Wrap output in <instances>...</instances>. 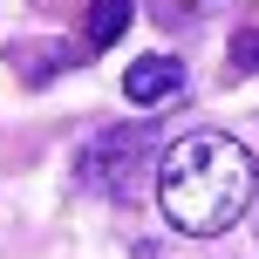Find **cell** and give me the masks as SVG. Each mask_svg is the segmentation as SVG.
Listing matches in <instances>:
<instances>
[{
	"label": "cell",
	"mask_w": 259,
	"mask_h": 259,
	"mask_svg": "<svg viewBox=\"0 0 259 259\" xmlns=\"http://www.w3.org/2000/svg\"><path fill=\"white\" fill-rule=\"evenodd\" d=\"M184 7H211V0H184Z\"/></svg>",
	"instance_id": "obj_6"
},
{
	"label": "cell",
	"mask_w": 259,
	"mask_h": 259,
	"mask_svg": "<svg viewBox=\"0 0 259 259\" xmlns=\"http://www.w3.org/2000/svg\"><path fill=\"white\" fill-rule=\"evenodd\" d=\"M143 150H150V137H143L137 123L103 130V137L82 150V178H89V184H103V191H116V198H130V191H137L130 164H143Z\"/></svg>",
	"instance_id": "obj_2"
},
{
	"label": "cell",
	"mask_w": 259,
	"mask_h": 259,
	"mask_svg": "<svg viewBox=\"0 0 259 259\" xmlns=\"http://www.w3.org/2000/svg\"><path fill=\"white\" fill-rule=\"evenodd\" d=\"M123 27H130V0H96V7H89V55L116 48Z\"/></svg>",
	"instance_id": "obj_4"
},
{
	"label": "cell",
	"mask_w": 259,
	"mask_h": 259,
	"mask_svg": "<svg viewBox=\"0 0 259 259\" xmlns=\"http://www.w3.org/2000/svg\"><path fill=\"white\" fill-rule=\"evenodd\" d=\"M259 198V164L239 137L225 130H191L157 157V205L178 232L191 239H219L232 232Z\"/></svg>",
	"instance_id": "obj_1"
},
{
	"label": "cell",
	"mask_w": 259,
	"mask_h": 259,
	"mask_svg": "<svg viewBox=\"0 0 259 259\" xmlns=\"http://www.w3.org/2000/svg\"><path fill=\"white\" fill-rule=\"evenodd\" d=\"M178 89H184V62L178 55H143V62H130V75H123V96L143 109V116L164 109Z\"/></svg>",
	"instance_id": "obj_3"
},
{
	"label": "cell",
	"mask_w": 259,
	"mask_h": 259,
	"mask_svg": "<svg viewBox=\"0 0 259 259\" xmlns=\"http://www.w3.org/2000/svg\"><path fill=\"white\" fill-rule=\"evenodd\" d=\"M232 68H239V75L259 68V27H239V34H232Z\"/></svg>",
	"instance_id": "obj_5"
}]
</instances>
